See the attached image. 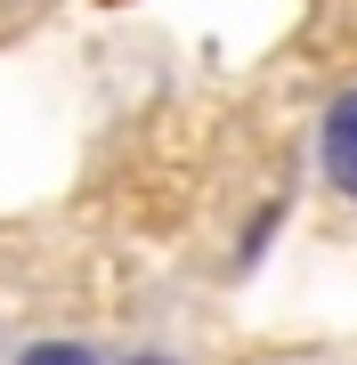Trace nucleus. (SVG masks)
Instances as JSON below:
<instances>
[{"instance_id":"nucleus-3","label":"nucleus","mask_w":357,"mask_h":365,"mask_svg":"<svg viewBox=\"0 0 357 365\" xmlns=\"http://www.w3.org/2000/svg\"><path fill=\"white\" fill-rule=\"evenodd\" d=\"M130 365H171V357H130Z\"/></svg>"},{"instance_id":"nucleus-2","label":"nucleus","mask_w":357,"mask_h":365,"mask_svg":"<svg viewBox=\"0 0 357 365\" xmlns=\"http://www.w3.org/2000/svg\"><path fill=\"white\" fill-rule=\"evenodd\" d=\"M16 365H98V357L81 349V341H33V349L16 357Z\"/></svg>"},{"instance_id":"nucleus-4","label":"nucleus","mask_w":357,"mask_h":365,"mask_svg":"<svg viewBox=\"0 0 357 365\" xmlns=\"http://www.w3.org/2000/svg\"><path fill=\"white\" fill-rule=\"evenodd\" d=\"M106 9H122V0H106Z\"/></svg>"},{"instance_id":"nucleus-1","label":"nucleus","mask_w":357,"mask_h":365,"mask_svg":"<svg viewBox=\"0 0 357 365\" xmlns=\"http://www.w3.org/2000/svg\"><path fill=\"white\" fill-rule=\"evenodd\" d=\"M317 163H325V179L341 187V195L357 203V90H341L325 106V138H317Z\"/></svg>"}]
</instances>
